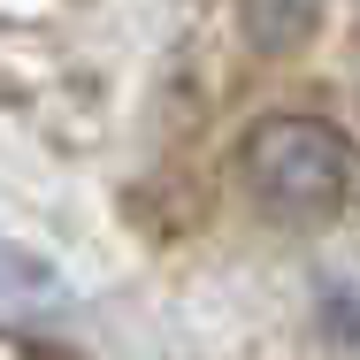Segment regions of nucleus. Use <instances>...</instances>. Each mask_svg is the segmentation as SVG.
I'll use <instances>...</instances> for the list:
<instances>
[{"instance_id": "f257e3e1", "label": "nucleus", "mask_w": 360, "mask_h": 360, "mask_svg": "<svg viewBox=\"0 0 360 360\" xmlns=\"http://www.w3.org/2000/svg\"><path fill=\"white\" fill-rule=\"evenodd\" d=\"M238 176L253 192V207L284 230H322L353 200V139L322 115H269L245 131Z\"/></svg>"}]
</instances>
